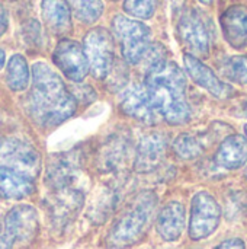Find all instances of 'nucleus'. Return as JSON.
I'll return each mask as SVG.
<instances>
[{"label":"nucleus","mask_w":247,"mask_h":249,"mask_svg":"<svg viewBox=\"0 0 247 249\" xmlns=\"http://www.w3.org/2000/svg\"><path fill=\"white\" fill-rule=\"evenodd\" d=\"M226 74L237 83L247 85V57L237 55L227 60Z\"/></svg>","instance_id":"a878e982"},{"label":"nucleus","mask_w":247,"mask_h":249,"mask_svg":"<svg viewBox=\"0 0 247 249\" xmlns=\"http://www.w3.org/2000/svg\"><path fill=\"white\" fill-rule=\"evenodd\" d=\"M163 61H166V48L159 42H150L138 63L143 64V69L147 74L148 71L160 66Z\"/></svg>","instance_id":"b1692460"},{"label":"nucleus","mask_w":247,"mask_h":249,"mask_svg":"<svg viewBox=\"0 0 247 249\" xmlns=\"http://www.w3.org/2000/svg\"><path fill=\"white\" fill-rule=\"evenodd\" d=\"M23 41L28 45L39 47L41 44V28L36 20H29L23 26Z\"/></svg>","instance_id":"bb28decb"},{"label":"nucleus","mask_w":247,"mask_h":249,"mask_svg":"<svg viewBox=\"0 0 247 249\" xmlns=\"http://www.w3.org/2000/svg\"><path fill=\"white\" fill-rule=\"evenodd\" d=\"M112 29L121 42L124 60L128 64H137L150 45L151 32L148 26H146L140 20L118 15L112 20Z\"/></svg>","instance_id":"20e7f679"},{"label":"nucleus","mask_w":247,"mask_h":249,"mask_svg":"<svg viewBox=\"0 0 247 249\" xmlns=\"http://www.w3.org/2000/svg\"><path fill=\"white\" fill-rule=\"evenodd\" d=\"M7 25H9V19H7V12L3 7V4H0V36L7 31Z\"/></svg>","instance_id":"c85d7f7f"},{"label":"nucleus","mask_w":247,"mask_h":249,"mask_svg":"<svg viewBox=\"0 0 247 249\" xmlns=\"http://www.w3.org/2000/svg\"><path fill=\"white\" fill-rule=\"evenodd\" d=\"M245 130H246V134H247V124H246V127H245Z\"/></svg>","instance_id":"473e14b6"},{"label":"nucleus","mask_w":247,"mask_h":249,"mask_svg":"<svg viewBox=\"0 0 247 249\" xmlns=\"http://www.w3.org/2000/svg\"><path fill=\"white\" fill-rule=\"evenodd\" d=\"M39 228L38 213L32 206L19 204L7 212L3 219V235L15 244H28L31 242Z\"/></svg>","instance_id":"6e6552de"},{"label":"nucleus","mask_w":247,"mask_h":249,"mask_svg":"<svg viewBox=\"0 0 247 249\" xmlns=\"http://www.w3.org/2000/svg\"><path fill=\"white\" fill-rule=\"evenodd\" d=\"M167 147V137L162 133H151L143 137L135 152L134 166L138 172L154 171L163 160Z\"/></svg>","instance_id":"ddd939ff"},{"label":"nucleus","mask_w":247,"mask_h":249,"mask_svg":"<svg viewBox=\"0 0 247 249\" xmlns=\"http://www.w3.org/2000/svg\"><path fill=\"white\" fill-rule=\"evenodd\" d=\"M77 102L60 74L38 61L32 67V89L25 99L29 118L42 128H52L74 115Z\"/></svg>","instance_id":"f257e3e1"},{"label":"nucleus","mask_w":247,"mask_h":249,"mask_svg":"<svg viewBox=\"0 0 247 249\" xmlns=\"http://www.w3.org/2000/svg\"><path fill=\"white\" fill-rule=\"evenodd\" d=\"M178 32L186 48L191 50L192 55H208L211 44L210 31L204 19L195 10H189L181 18Z\"/></svg>","instance_id":"9b49d317"},{"label":"nucleus","mask_w":247,"mask_h":249,"mask_svg":"<svg viewBox=\"0 0 247 249\" xmlns=\"http://www.w3.org/2000/svg\"><path fill=\"white\" fill-rule=\"evenodd\" d=\"M68 4L76 18L84 23L96 22L103 12L102 0H68Z\"/></svg>","instance_id":"5701e85b"},{"label":"nucleus","mask_w":247,"mask_h":249,"mask_svg":"<svg viewBox=\"0 0 247 249\" xmlns=\"http://www.w3.org/2000/svg\"><path fill=\"white\" fill-rule=\"evenodd\" d=\"M31 79L29 67L23 55L15 54L7 63V73H6V83L10 90L22 92L28 88Z\"/></svg>","instance_id":"412c9836"},{"label":"nucleus","mask_w":247,"mask_h":249,"mask_svg":"<svg viewBox=\"0 0 247 249\" xmlns=\"http://www.w3.org/2000/svg\"><path fill=\"white\" fill-rule=\"evenodd\" d=\"M83 50L89 63V70L96 79L109 74L114 66V38L105 28H95L86 36Z\"/></svg>","instance_id":"39448f33"},{"label":"nucleus","mask_w":247,"mask_h":249,"mask_svg":"<svg viewBox=\"0 0 247 249\" xmlns=\"http://www.w3.org/2000/svg\"><path fill=\"white\" fill-rule=\"evenodd\" d=\"M215 249H245V242L242 239H229V241H224L221 242Z\"/></svg>","instance_id":"cd10ccee"},{"label":"nucleus","mask_w":247,"mask_h":249,"mask_svg":"<svg viewBox=\"0 0 247 249\" xmlns=\"http://www.w3.org/2000/svg\"><path fill=\"white\" fill-rule=\"evenodd\" d=\"M83 201V194L74 188L68 187H61L55 188V193L51 197L49 201V212L52 222L58 226H64L73 214H76L82 206Z\"/></svg>","instance_id":"4468645a"},{"label":"nucleus","mask_w":247,"mask_h":249,"mask_svg":"<svg viewBox=\"0 0 247 249\" xmlns=\"http://www.w3.org/2000/svg\"><path fill=\"white\" fill-rule=\"evenodd\" d=\"M199 1H201L202 4H211V3H213L214 0H199Z\"/></svg>","instance_id":"7c9ffc66"},{"label":"nucleus","mask_w":247,"mask_h":249,"mask_svg":"<svg viewBox=\"0 0 247 249\" xmlns=\"http://www.w3.org/2000/svg\"><path fill=\"white\" fill-rule=\"evenodd\" d=\"M119 108L127 115L144 124H153L159 114L150 99L146 85L132 83L119 96Z\"/></svg>","instance_id":"9d476101"},{"label":"nucleus","mask_w":247,"mask_h":249,"mask_svg":"<svg viewBox=\"0 0 247 249\" xmlns=\"http://www.w3.org/2000/svg\"><path fill=\"white\" fill-rule=\"evenodd\" d=\"M221 28L224 38L234 48L247 45V7L233 6L221 16Z\"/></svg>","instance_id":"f3484780"},{"label":"nucleus","mask_w":247,"mask_h":249,"mask_svg":"<svg viewBox=\"0 0 247 249\" xmlns=\"http://www.w3.org/2000/svg\"><path fill=\"white\" fill-rule=\"evenodd\" d=\"M0 166L12 168L29 177H35L41 166L38 150L16 137L0 139Z\"/></svg>","instance_id":"0eeeda50"},{"label":"nucleus","mask_w":247,"mask_h":249,"mask_svg":"<svg viewBox=\"0 0 247 249\" xmlns=\"http://www.w3.org/2000/svg\"><path fill=\"white\" fill-rule=\"evenodd\" d=\"M52 58L61 73L73 82H82L89 71L84 50L73 39L60 41L54 50Z\"/></svg>","instance_id":"1a4fd4ad"},{"label":"nucleus","mask_w":247,"mask_h":249,"mask_svg":"<svg viewBox=\"0 0 247 249\" xmlns=\"http://www.w3.org/2000/svg\"><path fill=\"white\" fill-rule=\"evenodd\" d=\"M186 214L185 207L179 201L167 203L157 216V233L166 242H175L181 238L185 229Z\"/></svg>","instance_id":"2eb2a0df"},{"label":"nucleus","mask_w":247,"mask_h":249,"mask_svg":"<svg viewBox=\"0 0 247 249\" xmlns=\"http://www.w3.org/2000/svg\"><path fill=\"white\" fill-rule=\"evenodd\" d=\"M157 207V196L153 191L140 193L118 217L106 236L109 249H125L135 245L148 231Z\"/></svg>","instance_id":"7ed1b4c3"},{"label":"nucleus","mask_w":247,"mask_h":249,"mask_svg":"<svg viewBox=\"0 0 247 249\" xmlns=\"http://www.w3.org/2000/svg\"><path fill=\"white\" fill-rule=\"evenodd\" d=\"M127 140L121 136H111L99 152V165L103 171L115 169L127 156Z\"/></svg>","instance_id":"aec40b11"},{"label":"nucleus","mask_w":247,"mask_h":249,"mask_svg":"<svg viewBox=\"0 0 247 249\" xmlns=\"http://www.w3.org/2000/svg\"><path fill=\"white\" fill-rule=\"evenodd\" d=\"M159 0H125L124 9L130 16L148 19L154 15Z\"/></svg>","instance_id":"393cba45"},{"label":"nucleus","mask_w":247,"mask_h":249,"mask_svg":"<svg viewBox=\"0 0 247 249\" xmlns=\"http://www.w3.org/2000/svg\"><path fill=\"white\" fill-rule=\"evenodd\" d=\"M243 115H246L247 117V102L243 105Z\"/></svg>","instance_id":"2f4dec72"},{"label":"nucleus","mask_w":247,"mask_h":249,"mask_svg":"<svg viewBox=\"0 0 247 249\" xmlns=\"http://www.w3.org/2000/svg\"><path fill=\"white\" fill-rule=\"evenodd\" d=\"M221 220V207L217 200L201 191L195 194L191 206V220H189V236L194 241H201L213 235Z\"/></svg>","instance_id":"423d86ee"},{"label":"nucleus","mask_w":247,"mask_h":249,"mask_svg":"<svg viewBox=\"0 0 247 249\" xmlns=\"http://www.w3.org/2000/svg\"><path fill=\"white\" fill-rule=\"evenodd\" d=\"M247 162V139L233 134L224 139L215 153V163L224 169H237Z\"/></svg>","instance_id":"a211bd4d"},{"label":"nucleus","mask_w":247,"mask_h":249,"mask_svg":"<svg viewBox=\"0 0 247 249\" xmlns=\"http://www.w3.org/2000/svg\"><path fill=\"white\" fill-rule=\"evenodd\" d=\"M144 85L157 114L169 124L181 125L189 121L191 107L186 99V79L178 64L163 61L146 74Z\"/></svg>","instance_id":"f03ea898"},{"label":"nucleus","mask_w":247,"mask_h":249,"mask_svg":"<svg viewBox=\"0 0 247 249\" xmlns=\"http://www.w3.org/2000/svg\"><path fill=\"white\" fill-rule=\"evenodd\" d=\"M183 63H185V69H186L188 74L191 76V79L197 85H199L201 88L208 90L213 96L220 98V99L231 96L233 88L226 85L223 80H220V77L208 66H205L199 58H197L192 54H185Z\"/></svg>","instance_id":"f8f14e48"},{"label":"nucleus","mask_w":247,"mask_h":249,"mask_svg":"<svg viewBox=\"0 0 247 249\" xmlns=\"http://www.w3.org/2000/svg\"><path fill=\"white\" fill-rule=\"evenodd\" d=\"M35 191L33 178L15 171L12 168L0 166V197L4 200H23Z\"/></svg>","instance_id":"dca6fc26"},{"label":"nucleus","mask_w":247,"mask_h":249,"mask_svg":"<svg viewBox=\"0 0 247 249\" xmlns=\"http://www.w3.org/2000/svg\"><path fill=\"white\" fill-rule=\"evenodd\" d=\"M42 18L48 29L55 35L71 31V9L68 0H42Z\"/></svg>","instance_id":"6ab92c4d"},{"label":"nucleus","mask_w":247,"mask_h":249,"mask_svg":"<svg viewBox=\"0 0 247 249\" xmlns=\"http://www.w3.org/2000/svg\"><path fill=\"white\" fill-rule=\"evenodd\" d=\"M204 149H205V144L201 140V137L195 136V134H189V133L181 134L173 142L175 153L181 159H185V160H191V159L198 158L199 155H202Z\"/></svg>","instance_id":"4be33fe9"},{"label":"nucleus","mask_w":247,"mask_h":249,"mask_svg":"<svg viewBox=\"0 0 247 249\" xmlns=\"http://www.w3.org/2000/svg\"><path fill=\"white\" fill-rule=\"evenodd\" d=\"M4 60H6V54H4L3 50H0V70H1V67L4 66Z\"/></svg>","instance_id":"c756f323"}]
</instances>
